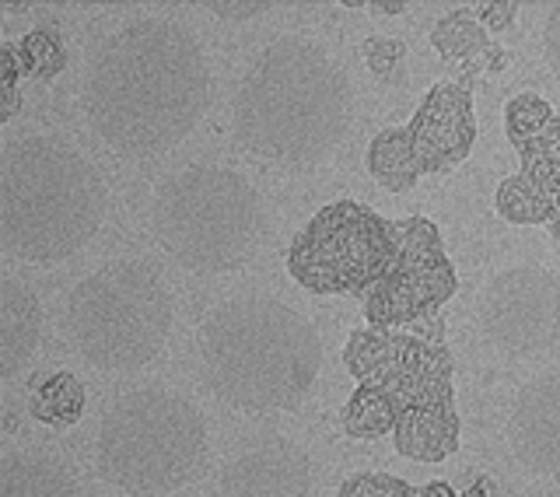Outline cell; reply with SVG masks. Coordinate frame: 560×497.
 <instances>
[{
  "label": "cell",
  "instance_id": "obj_1",
  "mask_svg": "<svg viewBox=\"0 0 560 497\" xmlns=\"http://www.w3.org/2000/svg\"><path fill=\"white\" fill-rule=\"evenodd\" d=\"M214 99L207 49L179 18L140 14L95 46L81 81L92 134L119 158H158L200 127Z\"/></svg>",
  "mask_w": 560,
  "mask_h": 497
},
{
  "label": "cell",
  "instance_id": "obj_2",
  "mask_svg": "<svg viewBox=\"0 0 560 497\" xmlns=\"http://www.w3.org/2000/svg\"><path fill=\"white\" fill-rule=\"evenodd\" d=\"M354 119V88L343 63L308 35H280L242 70L232 105L235 140L284 169L319 165Z\"/></svg>",
  "mask_w": 560,
  "mask_h": 497
},
{
  "label": "cell",
  "instance_id": "obj_3",
  "mask_svg": "<svg viewBox=\"0 0 560 497\" xmlns=\"http://www.w3.org/2000/svg\"><path fill=\"white\" fill-rule=\"evenodd\" d=\"M197 365L207 393L238 414L294 411L323 371V336L288 301L235 294L203 319Z\"/></svg>",
  "mask_w": 560,
  "mask_h": 497
},
{
  "label": "cell",
  "instance_id": "obj_4",
  "mask_svg": "<svg viewBox=\"0 0 560 497\" xmlns=\"http://www.w3.org/2000/svg\"><path fill=\"white\" fill-rule=\"evenodd\" d=\"M109 215V186L81 148L28 130L0 148V248L32 266L67 263Z\"/></svg>",
  "mask_w": 560,
  "mask_h": 497
},
{
  "label": "cell",
  "instance_id": "obj_5",
  "mask_svg": "<svg viewBox=\"0 0 560 497\" xmlns=\"http://www.w3.org/2000/svg\"><path fill=\"white\" fill-rule=\"evenodd\" d=\"M207 463V417L183 393L140 385L105 403L95 435V470L119 497H168L200 481Z\"/></svg>",
  "mask_w": 560,
  "mask_h": 497
},
{
  "label": "cell",
  "instance_id": "obj_6",
  "mask_svg": "<svg viewBox=\"0 0 560 497\" xmlns=\"http://www.w3.org/2000/svg\"><path fill=\"white\" fill-rule=\"evenodd\" d=\"M148 224L175 266L218 277L238 270L259 248L262 200L238 169L197 162L154 186Z\"/></svg>",
  "mask_w": 560,
  "mask_h": 497
},
{
  "label": "cell",
  "instance_id": "obj_7",
  "mask_svg": "<svg viewBox=\"0 0 560 497\" xmlns=\"http://www.w3.org/2000/svg\"><path fill=\"white\" fill-rule=\"evenodd\" d=\"M175 323V294L148 259H109L67 294L63 333L84 365L113 375L148 368L165 350Z\"/></svg>",
  "mask_w": 560,
  "mask_h": 497
},
{
  "label": "cell",
  "instance_id": "obj_8",
  "mask_svg": "<svg viewBox=\"0 0 560 497\" xmlns=\"http://www.w3.org/2000/svg\"><path fill=\"white\" fill-rule=\"evenodd\" d=\"M396 256L393 221L354 200L315 210L288 248V270L312 294H368Z\"/></svg>",
  "mask_w": 560,
  "mask_h": 497
},
{
  "label": "cell",
  "instance_id": "obj_9",
  "mask_svg": "<svg viewBox=\"0 0 560 497\" xmlns=\"http://www.w3.org/2000/svg\"><path fill=\"white\" fill-rule=\"evenodd\" d=\"M393 245L396 256L389 270L364 294V319L382 330H396L438 312L459 288L455 266L434 221H393Z\"/></svg>",
  "mask_w": 560,
  "mask_h": 497
},
{
  "label": "cell",
  "instance_id": "obj_10",
  "mask_svg": "<svg viewBox=\"0 0 560 497\" xmlns=\"http://www.w3.org/2000/svg\"><path fill=\"white\" fill-rule=\"evenodd\" d=\"M343 365L358 379V385L385 389L396 400L399 414L413 403L455 393L448 347L431 344L424 336L382 326L354 330L343 347Z\"/></svg>",
  "mask_w": 560,
  "mask_h": 497
},
{
  "label": "cell",
  "instance_id": "obj_11",
  "mask_svg": "<svg viewBox=\"0 0 560 497\" xmlns=\"http://www.w3.org/2000/svg\"><path fill=\"white\" fill-rule=\"evenodd\" d=\"M480 330L508 358L550 350L560 340V277L536 263L501 270L483 288Z\"/></svg>",
  "mask_w": 560,
  "mask_h": 497
},
{
  "label": "cell",
  "instance_id": "obj_12",
  "mask_svg": "<svg viewBox=\"0 0 560 497\" xmlns=\"http://www.w3.org/2000/svg\"><path fill=\"white\" fill-rule=\"evenodd\" d=\"M312 484L308 452L284 435H262L224 463L218 497H312Z\"/></svg>",
  "mask_w": 560,
  "mask_h": 497
},
{
  "label": "cell",
  "instance_id": "obj_13",
  "mask_svg": "<svg viewBox=\"0 0 560 497\" xmlns=\"http://www.w3.org/2000/svg\"><path fill=\"white\" fill-rule=\"evenodd\" d=\"M424 172H448L466 162L477 145V113L466 81H442L420 99L407 123Z\"/></svg>",
  "mask_w": 560,
  "mask_h": 497
},
{
  "label": "cell",
  "instance_id": "obj_14",
  "mask_svg": "<svg viewBox=\"0 0 560 497\" xmlns=\"http://www.w3.org/2000/svg\"><path fill=\"white\" fill-rule=\"evenodd\" d=\"M504 441L522 470L560 481V371L522 385L504 424Z\"/></svg>",
  "mask_w": 560,
  "mask_h": 497
},
{
  "label": "cell",
  "instance_id": "obj_15",
  "mask_svg": "<svg viewBox=\"0 0 560 497\" xmlns=\"http://www.w3.org/2000/svg\"><path fill=\"white\" fill-rule=\"evenodd\" d=\"M393 446L413 463H445L459 452V411L455 393L413 403L399 414L393 428Z\"/></svg>",
  "mask_w": 560,
  "mask_h": 497
},
{
  "label": "cell",
  "instance_id": "obj_16",
  "mask_svg": "<svg viewBox=\"0 0 560 497\" xmlns=\"http://www.w3.org/2000/svg\"><path fill=\"white\" fill-rule=\"evenodd\" d=\"M43 344V305L28 284L0 277V379H14L28 368Z\"/></svg>",
  "mask_w": 560,
  "mask_h": 497
},
{
  "label": "cell",
  "instance_id": "obj_17",
  "mask_svg": "<svg viewBox=\"0 0 560 497\" xmlns=\"http://www.w3.org/2000/svg\"><path fill=\"white\" fill-rule=\"evenodd\" d=\"M560 204V162L529 158L515 175L498 186L494 207L512 224H550Z\"/></svg>",
  "mask_w": 560,
  "mask_h": 497
},
{
  "label": "cell",
  "instance_id": "obj_18",
  "mask_svg": "<svg viewBox=\"0 0 560 497\" xmlns=\"http://www.w3.org/2000/svg\"><path fill=\"white\" fill-rule=\"evenodd\" d=\"M0 497H84V490L60 455L14 449L0 463Z\"/></svg>",
  "mask_w": 560,
  "mask_h": 497
},
{
  "label": "cell",
  "instance_id": "obj_19",
  "mask_svg": "<svg viewBox=\"0 0 560 497\" xmlns=\"http://www.w3.org/2000/svg\"><path fill=\"white\" fill-rule=\"evenodd\" d=\"M368 172L389 193H407L420 183V175H428L417 158L410 127H385L372 137V145H368Z\"/></svg>",
  "mask_w": 560,
  "mask_h": 497
},
{
  "label": "cell",
  "instance_id": "obj_20",
  "mask_svg": "<svg viewBox=\"0 0 560 497\" xmlns=\"http://www.w3.org/2000/svg\"><path fill=\"white\" fill-rule=\"evenodd\" d=\"M28 414L52 428H67L78 424L84 414V385L74 371H57V375H43L28 393Z\"/></svg>",
  "mask_w": 560,
  "mask_h": 497
},
{
  "label": "cell",
  "instance_id": "obj_21",
  "mask_svg": "<svg viewBox=\"0 0 560 497\" xmlns=\"http://www.w3.org/2000/svg\"><path fill=\"white\" fill-rule=\"evenodd\" d=\"M431 46H434L438 57L469 63V60L483 57V53L494 46V43H490L487 28L480 25L477 8H455V11L442 14L434 22V28H431Z\"/></svg>",
  "mask_w": 560,
  "mask_h": 497
},
{
  "label": "cell",
  "instance_id": "obj_22",
  "mask_svg": "<svg viewBox=\"0 0 560 497\" xmlns=\"http://www.w3.org/2000/svg\"><path fill=\"white\" fill-rule=\"evenodd\" d=\"M399 420L396 400L378 385H358L354 396L343 406V431L350 438H382L393 435Z\"/></svg>",
  "mask_w": 560,
  "mask_h": 497
},
{
  "label": "cell",
  "instance_id": "obj_23",
  "mask_svg": "<svg viewBox=\"0 0 560 497\" xmlns=\"http://www.w3.org/2000/svg\"><path fill=\"white\" fill-rule=\"evenodd\" d=\"M14 49L18 60H22L25 78L49 81L67 67V43L57 28H32L14 43Z\"/></svg>",
  "mask_w": 560,
  "mask_h": 497
},
{
  "label": "cell",
  "instance_id": "obj_24",
  "mask_svg": "<svg viewBox=\"0 0 560 497\" xmlns=\"http://www.w3.org/2000/svg\"><path fill=\"white\" fill-rule=\"evenodd\" d=\"M553 123V109L547 99L539 95H515L504 105V134L515 148L529 145Z\"/></svg>",
  "mask_w": 560,
  "mask_h": 497
},
{
  "label": "cell",
  "instance_id": "obj_25",
  "mask_svg": "<svg viewBox=\"0 0 560 497\" xmlns=\"http://www.w3.org/2000/svg\"><path fill=\"white\" fill-rule=\"evenodd\" d=\"M361 57L368 63V70L385 81V84H402L407 81V43L402 39H389V35H372L364 43Z\"/></svg>",
  "mask_w": 560,
  "mask_h": 497
},
{
  "label": "cell",
  "instance_id": "obj_26",
  "mask_svg": "<svg viewBox=\"0 0 560 497\" xmlns=\"http://www.w3.org/2000/svg\"><path fill=\"white\" fill-rule=\"evenodd\" d=\"M337 497H417V487L393 473H354L340 484Z\"/></svg>",
  "mask_w": 560,
  "mask_h": 497
},
{
  "label": "cell",
  "instance_id": "obj_27",
  "mask_svg": "<svg viewBox=\"0 0 560 497\" xmlns=\"http://www.w3.org/2000/svg\"><path fill=\"white\" fill-rule=\"evenodd\" d=\"M22 78L25 70L14 43H0V123H11L22 105Z\"/></svg>",
  "mask_w": 560,
  "mask_h": 497
},
{
  "label": "cell",
  "instance_id": "obj_28",
  "mask_svg": "<svg viewBox=\"0 0 560 497\" xmlns=\"http://www.w3.org/2000/svg\"><path fill=\"white\" fill-rule=\"evenodd\" d=\"M518 158L522 162H529V158H553V162H560V116H553V123L536 140L522 145Z\"/></svg>",
  "mask_w": 560,
  "mask_h": 497
},
{
  "label": "cell",
  "instance_id": "obj_29",
  "mask_svg": "<svg viewBox=\"0 0 560 497\" xmlns=\"http://www.w3.org/2000/svg\"><path fill=\"white\" fill-rule=\"evenodd\" d=\"M515 14H518V4H512V0H487V4H477V18L487 32H504L515 22Z\"/></svg>",
  "mask_w": 560,
  "mask_h": 497
},
{
  "label": "cell",
  "instance_id": "obj_30",
  "mask_svg": "<svg viewBox=\"0 0 560 497\" xmlns=\"http://www.w3.org/2000/svg\"><path fill=\"white\" fill-rule=\"evenodd\" d=\"M542 57H547L550 74L560 81V4H553L542 22Z\"/></svg>",
  "mask_w": 560,
  "mask_h": 497
},
{
  "label": "cell",
  "instance_id": "obj_31",
  "mask_svg": "<svg viewBox=\"0 0 560 497\" xmlns=\"http://www.w3.org/2000/svg\"><path fill=\"white\" fill-rule=\"evenodd\" d=\"M207 11H214L218 18H256L262 11H270V4H253V0L232 4V0H224V4H207Z\"/></svg>",
  "mask_w": 560,
  "mask_h": 497
},
{
  "label": "cell",
  "instance_id": "obj_32",
  "mask_svg": "<svg viewBox=\"0 0 560 497\" xmlns=\"http://www.w3.org/2000/svg\"><path fill=\"white\" fill-rule=\"evenodd\" d=\"M459 497H498V484L490 481V476H477Z\"/></svg>",
  "mask_w": 560,
  "mask_h": 497
},
{
  "label": "cell",
  "instance_id": "obj_33",
  "mask_svg": "<svg viewBox=\"0 0 560 497\" xmlns=\"http://www.w3.org/2000/svg\"><path fill=\"white\" fill-rule=\"evenodd\" d=\"M417 497H459V494H455V487L445 484V481H431V484H424L417 490Z\"/></svg>",
  "mask_w": 560,
  "mask_h": 497
},
{
  "label": "cell",
  "instance_id": "obj_34",
  "mask_svg": "<svg viewBox=\"0 0 560 497\" xmlns=\"http://www.w3.org/2000/svg\"><path fill=\"white\" fill-rule=\"evenodd\" d=\"M375 11H382V14H402L407 11V4H372Z\"/></svg>",
  "mask_w": 560,
  "mask_h": 497
},
{
  "label": "cell",
  "instance_id": "obj_35",
  "mask_svg": "<svg viewBox=\"0 0 560 497\" xmlns=\"http://www.w3.org/2000/svg\"><path fill=\"white\" fill-rule=\"evenodd\" d=\"M550 232H553V239L560 242V204H557V215H553V221H550Z\"/></svg>",
  "mask_w": 560,
  "mask_h": 497
}]
</instances>
